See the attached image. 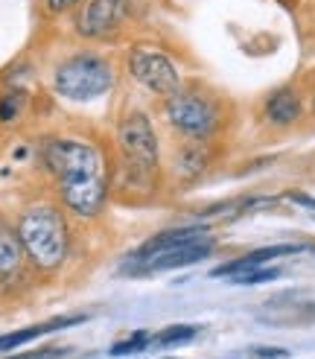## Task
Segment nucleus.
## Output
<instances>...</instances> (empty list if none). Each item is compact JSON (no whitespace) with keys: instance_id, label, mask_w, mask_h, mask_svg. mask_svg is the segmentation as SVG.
<instances>
[{"instance_id":"nucleus-23","label":"nucleus","mask_w":315,"mask_h":359,"mask_svg":"<svg viewBox=\"0 0 315 359\" xmlns=\"http://www.w3.org/2000/svg\"><path fill=\"white\" fill-rule=\"evenodd\" d=\"M289 199H292L295 205H304V208L315 210V199H312V196H307V193H289Z\"/></svg>"},{"instance_id":"nucleus-7","label":"nucleus","mask_w":315,"mask_h":359,"mask_svg":"<svg viewBox=\"0 0 315 359\" xmlns=\"http://www.w3.org/2000/svg\"><path fill=\"white\" fill-rule=\"evenodd\" d=\"M132 12V0H82V6L74 18L76 35L88 41H102L126 24Z\"/></svg>"},{"instance_id":"nucleus-20","label":"nucleus","mask_w":315,"mask_h":359,"mask_svg":"<svg viewBox=\"0 0 315 359\" xmlns=\"http://www.w3.org/2000/svg\"><path fill=\"white\" fill-rule=\"evenodd\" d=\"M76 6H82V0H44V9L50 15H64V12L76 9Z\"/></svg>"},{"instance_id":"nucleus-17","label":"nucleus","mask_w":315,"mask_h":359,"mask_svg":"<svg viewBox=\"0 0 315 359\" xmlns=\"http://www.w3.org/2000/svg\"><path fill=\"white\" fill-rule=\"evenodd\" d=\"M277 278V269H251V272H242L234 278V283H245V286H251V283H266V280H274Z\"/></svg>"},{"instance_id":"nucleus-5","label":"nucleus","mask_w":315,"mask_h":359,"mask_svg":"<svg viewBox=\"0 0 315 359\" xmlns=\"http://www.w3.org/2000/svg\"><path fill=\"white\" fill-rule=\"evenodd\" d=\"M126 67H129V76L134 82H140L144 88H149L152 94L164 97V100L172 97L181 88L178 67L172 65V59L167 53L155 50V47H144V44L132 47L129 56H126Z\"/></svg>"},{"instance_id":"nucleus-19","label":"nucleus","mask_w":315,"mask_h":359,"mask_svg":"<svg viewBox=\"0 0 315 359\" xmlns=\"http://www.w3.org/2000/svg\"><path fill=\"white\" fill-rule=\"evenodd\" d=\"M18 111H21V97L18 94H6L0 100V120L4 123H12L18 117Z\"/></svg>"},{"instance_id":"nucleus-2","label":"nucleus","mask_w":315,"mask_h":359,"mask_svg":"<svg viewBox=\"0 0 315 359\" xmlns=\"http://www.w3.org/2000/svg\"><path fill=\"white\" fill-rule=\"evenodd\" d=\"M56 94L74 102H91L114 88V67L99 53H76L56 67Z\"/></svg>"},{"instance_id":"nucleus-14","label":"nucleus","mask_w":315,"mask_h":359,"mask_svg":"<svg viewBox=\"0 0 315 359\" xmlns=\"http://www.w3.org/2000/svg\"><path fill=\"white\" fill-rule=\"evenodd\" d=\"M76 321H82V316L56 318V321H47V325H32V327H24V330L6 333V336H0V353H4V351H15V348H21V345L32 342V339H38V336H47V333H52V330H59V327H70V325H76Z\"/></svg>"},{"instance_id":"nucleus-6","label":"nucleus","mask_w":315,"mask_h":359,"mask_svg":"<svg viewBox=\"0 0 315 359\" xmlns=\"http://www.w3.org/2000/svg\"><path fill=\"white\" fill-rule=\"evenodd\" d=\"M117 143L122 149L126 164L137 172H152L161 161V149H158L155 129L144 111H129L117 126Z\"/></svg>"},{"instance_id":"nucleus-22","label":"nucleus","mask_w":315,"mask_h":359,"mask_svg":"<svg viewBox=\"0 0 315 359\" xmlns=\"http://www.w3.org/2000/svg\"><path fill=\"white\" fill-rule=\"evenodd\" d=\"M254 353H257V356H262V359H284V356H286V351H284V348H257Z\"/></svg>"},{"instance_id":"nucleus-13","label":"nucleus","mask_w":315,"mask_h":359,"mask_svg":"<svg viewBox=\"0 0 315 359\" xmlns=\"http://www.w3.org/2000/svg\"><path fill=\"white\" fill-rule=\"evenodd\" d=\"M207 140H184V147H178L175 152V161H172V170L178 178L184 182H192V178H199L204 170H207Z\"/></svg>"},{"instance_id":"nucleus-24","label":"nucleus","mask_w":315,"mask_h":359,"mask_svg":"<svg viewBox=\"0 0 315 359\" xmlns=\"http://www.w3.org/2000/svg\"><path fill=\"white\" fill-rule=\"evenodd\" d=\"M312 313H315V310H312Z\"/></svg>"},{"instance_id":"nucleus-9","label":"nucleus","mask_w":315,"mask_h":359,"mask_svg":"<svg viewBox=\"0 0 315 359\" xmlns=\"http://www.w3.org/2000/svg\"><path fill=\"white\" fill-rule=\"evenodd\" d=\"M214 248H216V240L207 234V237H199V240H192V243L175 245V248H167V251H158V255H152V257L132 260L129 263V272H134V275H155V272H169V269L192 266V263L204 260Z\"/></svg>"},{"instance_id":"nucleus-3","label":"nucleus","mask_w":315,"mask_h":359,"mask_svg":"<svg viewBox=\"0 0 315 359\" xmlns=\"http://www.w3.org/2000/svg\"><path fill=\"white\" fill-rule=\"evenodd\" d=\"M164 114L172 129L190 140H210L222 123L219 105L214 100L204 97L202 91H181V88L172 97H167Z\"/></svg>"},{"instance_id":"nucleus-21","label":"nucleus","mask_w":315,"mask_h":359,"mask_svg":"<svg viewBox=\"0 0 315 359\" xmlns=\"http://www.w3.org/2000/svg\"><path fill=\"white\" fill-rule=\"evenodd\" d=\"M64 351L62 348H44V351H32V353H24V356H9V359H59Z\"/></svg>"},{"instance_id":"nucleus-12","label":"nucleus","mask_w":315,"mask_h":359,"mask_svg":"<svg viewBox=\"0 0 315 359\" xmlns=\"http://www.w3.org/2000/svg\"><path fill=\"white\" fill-rule=\"evenodd\" d=\"M262 114H266V120L272 126H280V129H284V126H295L298 120H301L304 105H301V97H298L292 88H280V91H274L266 100Z\"/></svg>"},{"instance_id":"nucleus-10","label":"nucleus","mask_w":315,"mask_h":359,"mask_svg":"<svg viewBox=\"0 0 315 359\" xmlns=\"http://www.w3.org/2000/svg\"><path fill=\"white\" fill-rule=\"evenodd\" d=\"M298 251H304V245H269V248H257V251H248V255H242V257L225 263V266H216L214 269V278H237L242 272H251V269L266 266L274 257L298 255Z\"/></svg>"},{"instance_id":"nucleus-16","label":"nucleus","mask_w":315,"mask_h":359,"mask_svg":"<svg viewBox=\"0 0 315 359\" xmlns=\"http://www.w3.org/2000/svg\"><path fill=\"white\" fill-rule=\"evenodd\" d=\"M196 336V327L192 325H172L161 333H155L152 336V345L158 348H169V345H181V342H190V339Z\"/></svg>"},{"instance_id":"nucleus-11","label":"nucleus","mask_w":315,"mask_h":359,"mask_svg":"<svg viewBox=\"0 0 315 359\" xmlns=\"http://www.w3.org/2000/svg\"><path fill=\"white\" fill-rule=\"evenodd\" d=\"M210 231L204 225H190V228H169V231H161V234L149 237L144 245H140L132 260H144V257H152L158 251H167V248H175V245H184V243H192L199 237H207Z\"/></svg>"},{"instance_id":"nucleus-18","label":"nucleus","mask_w":315,"mask_h":359,"mask_svg":"<svg viewBox=\"0 0 315 359\" xmlns=\"http://www.w3.org/2000/svg\"><path fill=\"white\" fill-rule=\"evenodd\" d=\"M149 342H152V336H146V333H137V336L126 339V342L114 345V348H111V353H114V356H122V353H132V351H144Z\"/></svg>"},{"instance_id":"nucleus-8","label":"nucleus","mask_w":315,"mask_h":359,"mask_svg":"<svg viewBox=\"0 0 315 359\" xmlns=\"http://www.w3.org/2000/svg\"><path fill=\"white\" fill-rule=\"evenodd\" d=\"M59 196L70 213H76L82 219H94L105 208L108 187H105L102 175H79V178H64V182H59Z\"/></svg>"},{"instance_id":"nucleus-4","label":"nucleus","mask_w":315,"mask_h":359,"mask_svg":"<svg viewBox=\"0 0 315 359\" xmlns=\"http://www.w3.org/2000/svg\"><path fill=\"white\" fill-rule=\"evenodd\" d=\"M44 167L64 182V178H79V175H102V158L97 147L74 137H50L41 149Z\"/></svg>"},{"instance_id":"nucleus-15","label":"nucleus","mask_w":315,"mask_h":359,"mask_svg":"<svg viewBox=\"0 0 315 359\" xmlns=\"http://www.w3.org/2000/svg\"><path fill=\"white\" fill-rule=\"evenodd\" d=\"M24 257H27V251L21 245L18 231H9L0 225V278H12L21 269Z\"/></svg>"},{"instance_id":"nucleus-1","label":"nucleus","mask_w":315,"mask_h":359,"mask_svg":"<svg viewBox=\"0 0 315 359\" xmlns=\"http://www.w3.org/2000/svg\"><path fill=\"white\" fill-rule=\"evenodd\" d=\"M18 237L27 251V257L35 269L52 272L59 269L70 251V234H67V222L62 217L59 208L52 205H32L21 213L18 219Z\"/></svg>"}]
</instances>
